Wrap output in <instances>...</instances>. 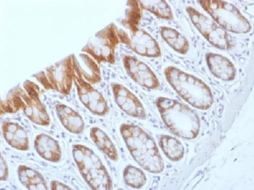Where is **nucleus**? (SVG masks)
Returning a JSON list of instances; mask_svg holds the SVG:
<instances>
[{
  "instance_id": "0eeeda50",
  "label": "nucleus",
  "mask_w": 254,
  "mask_h": 190,
  "mask_svg": "<svg viewBox=\"0 0 254 190\" xmlns=\"http://www.w3.org/2000/svg\"><path fill=\"white\" fill-rule=\"evenodd\" d=\"M203 10L225 31L234 34H248L252 29L249 20L231 3L220 0H200Z\"/></svg>"
},
{
  "instance_id": "a878e982",
  "label": "nucleus",
  "mask_w": 254,
  "mask_h": 190,
  "mask_svg": "<svg viewBox=\"0 0 254 190\" xmlns=\"http://www.w3.org/2000/svg\"><path fill=\"white\" fill-rule=\"evenodd\" d=\"M50 189L53 190H73L68 185L59 182V181H52L50 182Z\"/></svg>"
},
{
  "instance_id": "20e7f679",
  "label": "nucleus",
  "mask_w": 254,
  "mask_h": 190,
  "mask_svg": "<svg viewBox=\"0 0 254 190\" xmlns=\"http://www.w3.org/2000/svg\"><path fill=\"white\" fill-rule=\"evenodd\" d=\"M130 8L127 11L126 18L122 20L124 26L129 31V35L122 29H117L121 43L141 56L147 58H160L162 55L161 48L156 39L145 29L139 27L142 9L137 1H128Z\"/></svg>"
},
{
  "instance_id": "aec40b11",
  "label": "nucleus",
  "mask_w": 254,
  "mask_h": 190,
  "mask_svg": "<svg viewBox=\"0 0 254 190\" xmlns=\"http://www.w3.org/2000/svg\"><path fill=\"white\" fill-rule=\"evenodd\" d=\"M89 135L91 139L109 159L113 161L119 160V152L107 133L98 127H92Z\"/></svg>"
},
{
  "instance_id": "2eb2a0df",
  "label": "nucleus",
  "mask_w": 254,
  "mask_h": 190,
  "mask_svg": "<svg viewBox=\"0 0 254 190\" xmlns=\"http://www.w3.org/2000/svg\"><path fill=\"white\" fill-rule=\"evenodd\" d=\"M34 148L45 161L56 163L62 160V150L59 141L46 133H39L36 136Z\"/></svg>"
},
{
  "instance_id": "393cba45",
  "label": "nucleus",
  "mask_w": 254,
  "mask_h": 190,
  "mask_svg": "<svg viewBox=\"0 0 254 190\" xmlns=\"http://www.w3.org/2000/svg\"><path fill=\"white\" fill-rule=\"evenodd\" d=\"M9 178V169L7 161L4 159L2 155L0 158V181L5 182Z\"/></svg>"
},
{
  "instance_id": "f257e3e1",
  "label": "nucleus",
  "mask_w": 254,
  "mask_h": 190,
  "mask_svg": "<svg viewBox=\"0 0 254 190\" xmlns=\"http://www.w3.org/2000/svg\"><path fill=\"white\" fill-rule=\"evenodd\" d=\"M20 111L32 123L42 127L50 126L51 122L48 110L40 99V88L30 80L23 82V87L18 86L11 89L5 100L1 101V116L16 114Z\"/></svg>"
},
{
  "instance_id": "f8f14e48",
  "label": "nucleus",
  "mask_w": 254,
  "mask_h": 190,
  "mask_svg": "<svg viewBox=\"0 0 254 190\" xmlns=\"http://www.w3.org/2000/svg\"><path fill=\"white\" fill-rule=\"evenodd\" d=\"M123 64L127 75L139 86L150 90L161 86L158 77L147 64L131 56H123Z\"/></svg>"
},
{
  "instance_id": "412c9836",
  "label": "nucleus",
  "mask_w": 254,
  "mask_h": 190,
  "mask_svg": "<svg viewBox=\"0 0 254 190\" xmlns=\"http://www.w3.org/2000/svg\"><path fill=\"white\" fill-rule=\"evenodd\" d=\"M161 37L175 52L181 55H186L190 50L188 39L180 31L167 26L160 27Z\"/></svg>"
},
{
  "instance_id": "a211bd4d",
  "label": "nucleus",
  "mask_w": 254,
  "mask_h": 190,
  "mask_svg": "<svg viewBox=\"0 0 254 190\" xmlns=\"http://www.w3.org/2000/svg\"><path fill=\"white\" fill-rule=\"evenodd\" d=\"M73 66L78 69L84 79L91 84H95L102 81L100 67L98 64L87 55H72Z\"/></svg>"
},
{
  "instance_id": "4468645a",
  "label": "nucleus",
  "mask_w": 254,
  "mask_h": 190,
  "mask_svg": "<svg viewBox=\"0 0 254 190\" xmlns=\"http://www.w3.org/2000/svg\"><path fill=\"white\" fill-rule=\"evenodd\" d=\"M207 65L213 76L225 81H231L236 77L237 69L228 58L209 53L205 56Z\"/></svg>"
},
{
  "instance_id": "ddd939ff",
  "label": "nucleus",
  "mask_w": 254,
  "mask_h": 190,
  "mask_svg": "<svg viewBox=\"0 0 254 190\" xmlns=\"http://www.w3.org/2000/svg\"><path fill=\"white\" fill-rule=\"evenodd\" d=\"M111 87L114 100L122 111L139 120L146 119V111L137 96L119 83H111Z\"/></svg>"
},
{
  "instance_id": "b1692460",
  "label": "nucleus",
  "mask_w": 254,
  "mask_h": 190,
  "mask_svg": "<svg viewBox=\"0 0 254 190\" xmlns=\"http://www.w3.org/2000/svg\"><path fill=\"white\" fill-rule=\"evenodd\" d=\"M123 178L127 186L134 189H141L147 182L143 171L132 165H128L124 169Z\"/></svg>"
},
{
  "instance_id": "6e6552de",
  "label": "nucleus",
  "mask_w": 254,
  "mask_h": 190,
  "mask_svg": "<svg viewBox=\"0 0 254 190\" xmlns=\"http://www.w3.org/2000/svg\"><path fill=\"white\" fill-rule=\"evenodd\" d=\"M76 76L72 55H70L32 76L46 90L56 91L62 95H70Z\"/></svg>"
},
{
  "instance_id": "f03ea898",
  "label": "nucleus",
  "mask_w": 254,
  "mask_h": 190,
  "mask_svg": "<svg viewBox=\"0 0 254 190\" xmlns=\"http://www.w3.org/2000/svg\"><path fill=\"white\" fill-rule=\"evenodd\" d=\"M120 133L134 161L144 170L158 174L164 170L162 157L154 139L142 128L133 124H122Z\"/></svg>"
},
{
  "instance_id": "4be33fe9",
  "label": "nucleus",
  "mask_w": 254,
  "mask_h": 190,
  "mask_svg": "<svg viewBox=\"0 0 254 190\" xmlns=\"http://www.w3.org/2000/svg\"><path fill=\"white\" fill-rule=\"evenodd\" d=\"M158 142L161 150L168 159L177 162L184 158L186 153L184 146L176 138L168 135H161Z\"/></svg>"
},
{
  "instance_id": "6ab92c4d",
  "label": "nucleus",
  "mask_w": 254,
  "mask_h": 190,
  "mask_svg": "<svg viewBox=\"0 0 254 190\" xmlns=\"http://www.w3.org/2000/svg\"><path fill=\"white\" fill-rule=\"evenodd\" d=\"M18 179L21 185L29 190H48V184L40 172L25 165L18 167Z\"/></svg>"
},
{
  "instance_id": "423d86ee",
  "label": "nucleus",
  "mask_w": 254,
  "mask_h": 190,
  "mask_svg": "<svg viewBox=\"0 0 254 190\" xmlns=\"http://www.w3.org/2000/svg\"><path fill=\"white\" fill-rule=\"evenodd\" d=\"M72 155L84 182L94 190L113 189L111 176L93 150L83 144H73Z\"/></svg>"
},
{
  "instance_id": "f3484780",
  "label": "nucleus",
  "mask_w": 254,
  "mask_h": 190,
  "mask_svg": "<svg viewBox=\"0 0 254 190\" xmlns=\"http://www.w3.org/2000/svg\"><path fill=\"white\" fill-rule=\"evenodd\" d=\"M55 108L60 122L67 131L73 134H82L85 124L77 111L61 103L56 105Z\"/></svg>"
},
{
  "instance_id": "39448f33",
  "label": "nucleus",
  "mask_w": 254,
  "mask_h": 190,
  "mask_svg": "<svg viewBox=\"0 0 254 190\" xmlns=\"http://www.w3.org/2000/svg\"><path fill=\"white\" fill-rule=\"evenodd\" d=\"M164 75L169 85L191 106L201 111L212 106V92L200 78L174 66L166 67Z\"/></svg>"
},
{
  "instance_id": "5701e85b",
  "label": "nucleus",
  "mask_w": 254,
  "mask_h": 190,
  "mask_svg": "<svg viewBox=\"0 0 254 190\" xmlns=\"http://www.w3.org/2000/svg\"><path fill=\"white\" fill-rule=\"evenodd\" d=\"M142 10L148 11L161 19L172 20L174 19L173 12L169 4L166 1H137Z\"/></svg>"
},
{
  "instance_id": "7ed1b4c3",
  "label": "nucleus",
  "mask_w": 254,
  "mask_h": 190,
  "mask_svg": "<svg viewBox=\"0 0 254 190\" xmlns=\"http://www.w3.org/2000/svg\"><path fill=\"white\" fill-rule=\"evenodd\" d=\"M156 104L161 119L171 132L189 140L197 137L200 122L193 110L176 100L164 97H158Z\"/></svg>"
},
{
  "instance_id": "dca6fc26",
  "label": "nucleus",
  "mask_w": 254,
  "mask_h": 190,
  "mask_svg": "<svg viewBox=\"0 0 254 190\" xmlns=\"http://www.w3.org/2000/svg\"><path fill=\"white\" fill-rule=\"evenodd\" d=\"M3 137L12 148L20 151L29 150V139L25 128L16 122H4L1 126Z\"/></svg>"
},
{
  "instance_id": "9d476101",
  "label": "nucleus",
  "mask_w": 254,
  "mask_h": 190,
  "mask_svg": "<svg viewBox=\"0 0 254 190\" xmlns=\"http://www.w3.org/2000/svg\"><path fill=\"white\" fill-rule=\"evenodd\" d=\"M186 11L192 24L211 45L222 50L233 48L234 45L230 36L214 20L192 7H187Z\"/></svg>"
},
{
  "instance_id": "9b49d317",
  "label": "nucleus",
  "mask_w": 254,
  "mask_h": 190,
  "mask_svg": "<svg viewBox=\"0 0 254 190\" xmlns=\"http://www.w3.org/2000/svg\"><path fill=\"white\" fill-rule=\"evenodd\" d=\"M73 68L76 75L74 79L75 85L81 103L92 114L96 116H105L109 114L110 108L104 96L84 79L76 67L73 66Z\"/></svg>"
},
{
  "instance_id": "1a4fd4ad",
  "label": "nucleus",
  "mask_w": 254,
  "mask_h": 190,
  "mask_svg": "<svg viewBox=\"0 0 254 190\" xmlns=\"http://www.w3.org/2000/svg\"><path fill=\"white\" fill-rule=\"evenodd\" d=\"M117 26L114 23L98 31L89 39L81 51L90 55L99 64L105 62L116 63V50L121 43L117 34Z\"/></svg>"
}]
</instances>
